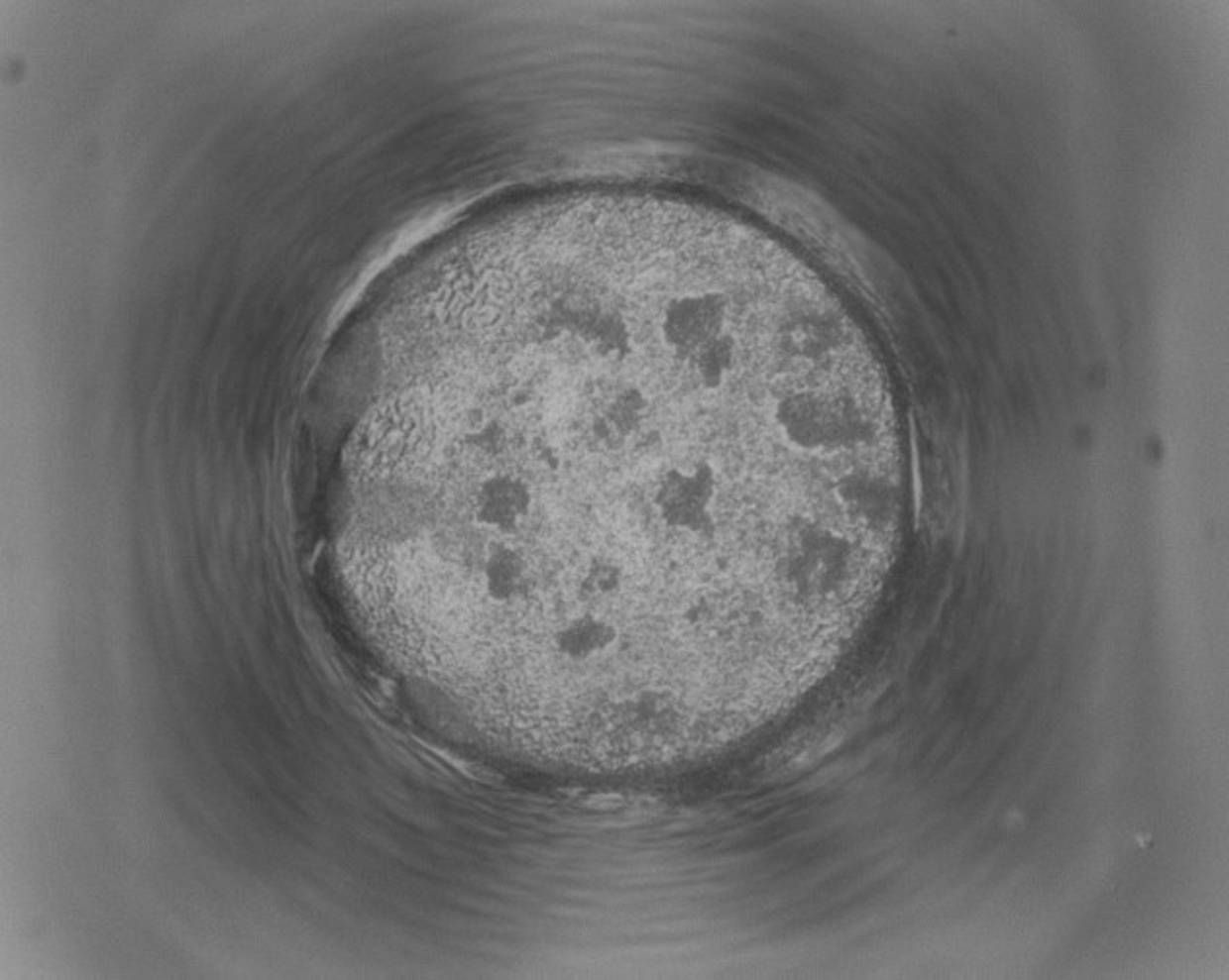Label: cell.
I'll return each instance as SVG.
<instances>
[{
  "instance_id": "6da1fadb",
  "label": "cell",
  "mask_w": 1229,
  "mask_h": 980,
  "mask_svg": "<svg viewBox=\"0 0 1229 980\" xmlns=\"http://www.w3.org/2000/svg\"><path fill=\"white\" fill-rule=\"evenodd\" d=\"M535 500V490L523 475L499 471L477 485L471 516L493 539L513 541L531 525Z\"/></svg>"
},
{
  "instance_id": "7a4b0ae2",
  "label": "cell",
  "mask_w": 1229,
  "mask_h": 980,
  "mask_svg": "<svg viewBox=\"0 0 1229 980\" xmlns=\"http://www.w3.org/2000/svg\"><path fill=\"white\" fill-rule=\"evenodd\" d=\"M590 197H608V195H590ZM610 197H644V195H610ZM574 199H580V197H574Z\"/></svg>"
}]
</instances>
